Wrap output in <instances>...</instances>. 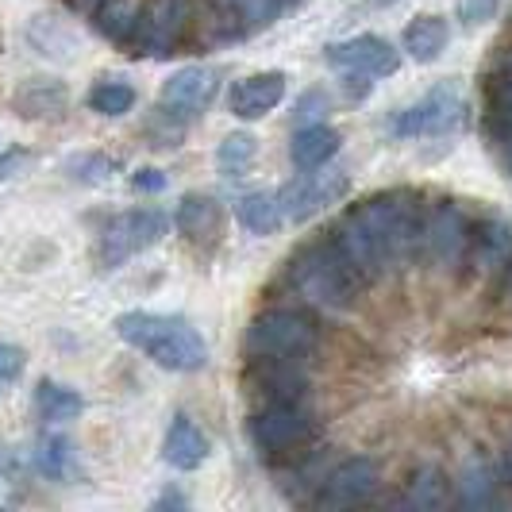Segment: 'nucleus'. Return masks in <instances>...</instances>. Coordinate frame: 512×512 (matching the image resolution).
Masks as SVG:
<instances>
[{
    "label": "nucleus",
    "mask_w": 512,
    "mask_h": 512,
    "mask_svg": "<svg viewBox=\"0 0 512 512\" xmlns=\"http://www.w3.org/2000/svg\"><path fill=\"white\" fill-rule=\"evenodd\" d=\"M282 285L289 289V297H297V305L312 308L320 316H347L366 293L362 278L347 266V258L339 255L328 231L320 239L301 243L285 258Z\"/></svg>",
    "instance_id": "f257e3e1"
},
{
    "label": "nucleus",
    "mask_w": 512,
    "mask_h": 512,
    "mask_svg": "<svg viewBox=\"0 0 512 512\" xmlns=\"http://www.w3.org/2000/svg\"><path fill=\"white\" fill-rule=\"evenodd\" d=\"M428 197L416 189H385L359 205V216L389 274H405L420 262V231H424Z\"/></svg>",
    "instance_id": "f03ea898"
},
{
    "label": "nucleus",
    "mask_w": 512,
    "mask_h": 512,
    "mask_svg": "<svg viewBox=\"0 0 512 512\" xmlns=\"http://www.w3.org/2000/svg\"><path fill=\"white\" fill-rule=\"evenodd\" d=\"M116 335L143 351L151 362H158L162 370H174V374H197L205 370L208 347L201 332L181 320V316H162V312H124L116 320Z\"/></svg>",
    "instance_id": "7ed1b4c3"
},
{
    "label": "nucleus",
    "mask_w": 512,
    "mask_h": 512,
    "mask_svg": "<svg viewBox=\"0 0 512 512\" xmlns=\"http://www.w3.org/2000/svg\"><path fill=\"white\" fill-rule=\"evenodd\" d=\"M324 351V328L305 305H270L255 312L243 335L247 359H297L316 362Z\"/></svg>",
    "instance_id": "20e7f679"
},
{
    "label": "nucleus",
    "mask_w": 512,
    "mask_h": 512,
    "mask_svg": "<svg viewBox=\"0 0 512 512\" xmlns=\"http://www.w3.org/2000/svg\"><path fill=\"white\" fill-rule=\"evenodd\" d=\"M320 436V416L312 401H274L255 405L247 416V439L262 459H293L308 455V447Z\"/></svg>",
    "instance_id": "39448f33"
},
{
    "label": "nucleus",
    "mask_w": 512,
    "mask_h": 512,
    "mask_svg": "<svg viewBox=\"0 0 512 512\" xmlns=\"http://www.w3.org/2000/svg\"><path fill=\"white\" fill-rule=\"evenodd\" d=\"M474 220L470 208L455 197H439L424 208V231H420V262L439 278L466 274L470 258V239H474Z\"/></svg>",
    "instance_id": "423d86ee"
},
{
    "label": "nucleus",
    "mask_w": 512,
    "mask_h": 512,
    "mask_svg": "<svg viewBox=\"0 0 512 512\" xmlns=\"http://www.w3.org/2000/svg\"><path fill=\"white\" fill-rule=\"evenodd\" d=\"M193 27V0H147L139 8L128 54L135 58H170L185 47Z\"/></svg>",
    "instance_id": "0eeeda50"
},
{
    "label": "nucleus",
    "mask_w": 512,
    "mask_h": 512,
    "mask_svg": "<svg viewBox=\"0 0 512 512\" xmlns=\"http://www.w3.org/2000/svg\"><path fill=\"white\" fill-rule=\"evenodd\" d=\"M166 235V216L158 208H131V212H120L112 216L101 228V239H97V262L104 270H116L124 266L131 255L139 251H151L154 243H162Z\"/></svg>",
    "instance_id": "6e6552de"
},
{
    "label": "nucleus",
    "mask_w": 512,
    "mask_h": 512,
    "mask_svg": "<svg viewBox=\"0 0 512 512\" xmlns=\"http://www.w3.org/2000/svg\"><path fill=\"white\" fill-rule=\"evenodd\" d=\"M243 389L255 405L274 401H312V362L297 359H247Z\"/></svg>",
    "instance_id": "1a4fd4ad"
},
{
    "label": "nucleus",
    "mask_w": 512,
    "mask_h": 512,
    "mask_svg": "<svg viewBox=\"0 0 512 512\" xmlns=\"http://www.w3.org/2000/svg\"><path fill=\"white\" fill-rule=\"evenodd\" d=\"M378 462L370 455H351V459L328 466L320 489L312 493V509H355V505H370L378 493Z\"/></svg>",
    "instance_id": "9d476101"
},
{
    "label": "nucleus",
    "mask_w": 512,
    "mask_h": 512,
    "mask_svg": "<svg viewBox=\"0 0 512 512\" xmlns=\"http://www.w3.org/2000/svg\"><path fill=\"white\" fill-rule=\"evenodd\" d=\"M347 189H351V178H347L343 170H324V166H316V170H301V178L285 181L282 189H278V205H282L285 220L305 224L316 212H324L328 205L343 201Z\"/></svg>",
    "instance_id": "9b49d317"
},
{
    "label": "nucleus",
    "mask_w": 512,
    "mask_h": 512,
    "mask_svg": "<svg viewBox=\"0 0 512 512\" xmlns=\"http://www.w3.org/2000/svg\"><path fill=\"white\" fill-rule=\"evenodd\" d=\"M462 93L455 85H436L424 101H416L412 108L397 112L393 120V135L397 139H428V135H447L462 124Z\"/></svg>",
    "instance_id": "f8f14e48"
},
{
    "label": "nucleus",
    "mask_w": 512,
    "mask_h": 512,
    "mask_svg": "<svg viewBox=\"0 0 512 512\" xmlns=\"http://www.w3.org/2000/svg\"><path fill=\"white\" fill-rule=\"evenodd\" d=\"M285 12V0H212V12L205 20V39L231 43L247 39L262 27H270Z\"/></svg>",
    "instance_id": "ddd939ff"
},
{
    "label": "nucleus",
    "mask_w": 512,
    "mask_h": 512,
    "mask_svg": "<svg viewBox=\"0 0 512 512\" xmlns=\"http://www.w3.org/2000/svg\"><path fill=\"white\" fill-rule=\"evenodd\" d=\"M512 266V220L501 212H486L474 220V239H470V258H466V274L497 282Z\"/></svg>",
    "instance_id": "4468645a"
},
{
    "label": "nucleus",
    "mask_w": 512,
    "mask_h": 512,
    "mask_svg": "<svg viewBox=\"0 0 512 512\" xmlns=\"http://www.w3.org/2000/svg\"><path fill=\"white\" fill-rule=\"evenodd\" d=\"M216 93H220V74L212 66H181L178 74H170L162 81L158 104L189 124V120H197L201 112L212 108Z\"/></svg>",
    "instance_id": "2eb2a0df"
},
{
    "label": "nucleus",
    "mask_w": 512,
    "mask_h": 512,
    "mask_svg": "<svg viewBox=\"0 0 512 512\" xmlns=\"http://www.w3.org/2000/svg\"><path fill=\"white\" fill-rule=\"evenodd\" d=\"M328 235H332V243L339 247V255L347 258V266L359 274L366 289H374L378 282L389 278L382 255H378V247H374V239H370L366 224H362L359 208H347V212L332 224Z\"/></svg>",
    "instance_id": "dca6fc26"
},
{
    "label": "nucleus",
    "mask_w": 512,
    "mask_h": 512,
    "mask_svg": "<svg viewBox=\"0 0 512 512\" xmlns=\"http://www.w3.org/2000/svg\"><path fill=\"white\" fill-rule=\"evenodd\" d=\"M324 62H332L335 70H359L370 77H393L401 70V51L382 39V35H355V39H343L332 43L324 51Z\"/></svg>",
    "instance_id": "f3484780"
},
{
    "label": "nucleus",
    "mask_w": 512,
    "mask_h": 512,
    "mask_svg": "<svg viewBox=\"0 0 512 512\" xmlns=\"http://www.w3.org/2000/svg\"><path fill=\"white\" fill-rule=\"evenodd\" d=\"M455 501L462 509H501L505 497H501V482H497V470L482 451H470L459 462V474H455Z\"/></svg>",
    "instance_id": "a211bd4d"
},
{
    "label": "nucleus",
    "mask_w": 512,
    "mask_h": 512,
    "mask_svg": "<svg viewBox=\"0 0 512 512\" xmlns=\"http://www.w3.org/2000/svg\"><path fill=\"white\" fill-rule=\"evenodd\" d=\"M285 101V74L282 70H262L243 81H235L231 89V112L239 120H262L266 112H274Z\"/></svg>",
    "instance_id": "6ab92c4d"
},
{
    "label": "nucleus",
    "mask_w": 512,
    "mask_h": 512,
    "mask_svg": "<svg viewBox=\"0 0 512 512\" xmlns=\"http://www.w3.org/2000/svg\"><path fill=\"white\" fill-rule=\"evenodd\" d=\"M12 104L24 120H58L70 108V89L58 77H31L16 89Z\"/></svg>",
    "instance_id": "aec40b11"
},
{
    "label": "nucleus",
    "mask_w": 512,
    "mask_h": 512,
    "mask_svg": "<svg viewBox=\"0 0 512 512\" xmlns=\"http://www.w3.org/2000/svg\"><path fill=\"white\" fill-rule=\"evenodd\" d=\"M162 459L174 470H197L208 459V436L189 420V416H174V424L166 428V443H162Z\"/></svg>",
    "instance_id": "412c9836"
},
{
    "label": "nucleus",
    "mask_w": 512,
    "mask_h": 512,
    "mask_svg": "<svg viewBox=\"0 0 512 512\" xmlns=\"http://www.w3.org/2000/svg\"><path fill=\"white\" fill-rule=\"evenodd\" d=\"M174 224H178V231L185 239L205 243L212 235H220V224H224L220 201L208 197V193H185L178 201V212H174Z\"/></svg>",
    "instance_id": "4be33fe9"
},
{
    "label": "nucleus",
    "mask_w": 512,
    "mask_h": 512,
    "mask_svg": "<svg viewBox=\"0 0 512 512\" xmlns=\"http://www.w3.org/2000/svg\"><path fill=\"white\" fill-rule=\"evenodd\" d=\"M343 143V135L328 124H305L297 128L293 143H289V158L297 170H316V166H328Z\"/></svg>",
    "instance_id": "5701e85b"
},
{
    "label": "nucleus",
    "mask_w": 512,
    "mask_h": 512,
    "mask_svg": "<svg viewBox=\"0 0 512 512\" xmlns=\"http://www.w3.org/2000/svg\"><path fill=\"white\" fill-rule=\"evenodd\" d=\"M31 409H35V420H43V424H70V420L81 416L85 401H81V393L70 389V385L43 378V382L35 385Z\"/></svg>",
    "instance_id": "b1692460"
},
{
    "label": "nucleus",
    "mask_w": 512,
    "mask_h": 512,
    "mask_svg": "<svg viewBox=\"0 0 512 512\" xmlns=\"http://www.w3.org/2000/svg\"><path fill=\"white\" fill-rule=\"evenodd\" d=\"M455 501V493H451V478L432 466V462H424L416 474L409 478V489H405V497H401V505L405 509H447Z\"/></svg>",
    "instance_id": "393cba45"
},
{
    "label": "nucleus",
    "mask_w": 512,
    "mask_h": 512,
    "mask_svg": "<svg viewBox=\"0 0 512 512\" xmlns=\"http://www.w3.org/2000/svg\"><path fill=\"white\" fill-rule=\"evenodd\" d=\"M31 462H35V470H39L43 478L66 482V478L74 474V462H77L74 443L62 436V432H51V424H47V432H39V439H35Z\"/></svg>",
    "instance_id": "a878e982"
},
{
    "label": "nucleus",
    "mask_w": 512,
    "mask_h": 512,
    "mask_svg": "<svg viewBox=\"0 0 512 512\" xmlns=\"http://www.w3.org/2000/svg\"><path fill=\"white\" fill-rule=\"evenodd\" d=\"M447 39H451V31H447V20L443 16H416L409 27H405V51L409 58H416L420 66H428V62H436L439 54L447 51Z\"/></svg>",
    "instance_id": "bb28decb"
},
{
    "label": "nucleus",
    "mask_w": 512,
    "mask_h": 512,
    "mask_svg": "<svg viewBox=\"0 0 512 512\" xmlns=\"http://www.w3.org/2000/svg\"><path fill=\"white\" fill-rule=\"evenodd\" d=\"M235 216L239 224L255 235H274V231L285 224V212L278 205V193H266V189H255V193H243L235 201Z\"/></svg>",
    "instance_id": "cd10ccee"
},
{
    "label": "nucleus",
    "mask_w": 512,
    "mask_h": 512,
    "mask_svg": "<svg viewBox=\"0 0 512 512\" xmlns=\"http://www.w3.org/2000/svg\"><path fill=\"white\" fill-rule=\"evenodd\" d=\"M89 20H93L101 39H108L112 47H124V51H128L131 35H135V20H139V8H135V0H104Z\"/></svg>",
    "instance_id": "c85d7f7f"
},
{
    "label": "nucleus",
    "mask_w": 512,
    "mask_h": 512,
    "mask_svg": "<svg viewBox=\"0 0 512 512\" xmlns=\"http://www.w3.org/2000/svg\"><path fill=\"white\" fill-rule=\"evenodd\" d=\"M135 89H131L124 77H101L93 89H89V108L101 112V116H124L135 108Z\"/></svg>",
    "instance_id": "c756f323"
},
{
    "label": "nucleus",
    "mask_w": 512,
    "mask_h": 512,
    "mask_svg": "<svg viewBox=\"0 0 512 512\" xmlns=\"http://www.w3.org/2000/svg\"><path fill=\"white\" fill-rule=\"evenodd\" d=\"M255 154H258L255 135L235 131V135H228V139L220 143V151H216V166H220V174H224V178H243V174L251 170Z\"/></svg>",
    "instance_id": "7c9ffc66"
},
{
    "label": "nucleus",
    "mask_w": 512,
    "mask_h": 512,
    "mask_svg": "<svg viewBox=\"0 0 512 512\" xmlns=\"http://www.w3.org/2000/svg\"><path fill=\"white\" fill-rule=\"evenodd\" d=\"M116 170H120V162L101 151H81L66 158V178L77 185H104Z\"/></svg>",
    "instance_id": "2f4dec72"
},
{
    "label": "nucleus",
    "mask_w": 512,
    "mask_h": 512,
    "mask_svg": "<svg viewBox=\"0 0 512 512\" xmlns=\"http://www.w3.org/2000/svg\"><path fill=\"white\" fill-rule=\"evenodd\" d=\"M143 131L151 135L154 147H178L181 135H185V120H178L174 112H166V108L158 104V108H154V116L143 124Z\"/></svg>",
    "instance_id": "473e14b6"
},
{
    "label": "nucleus",
    "mask_w": 512,
    "mask_h": 512,
    "mask_svg": "<svg viewBox=\"0 0 512 512\" xmlns=\"http://www.w3.org/2000/svg\"><path fill=\"white\" fill-rule=\"evenodd\" d=\"M482 131H486V143H489V151H493V158L501 162V170L512 178V128L501 124V120L482 116Z\"/></svg>",
    "instance_id": "72a5a7b5"
},
{
    "label": "nucleus",
    "mask_w": 512,
    "mask_h": 512,
    "mask_svg": "<svg viewBox=\"0 0 512 512\" xmlns=\"http://www.w3.org/2000/svg\"><path fill=\"white\" fill-rule=\"evenodd\" d=\"M486 116L512 128V81H486Z\"/></svg>",
    "instance_id": "f704fd0d"
},
{
    "label": "nucleus",
    "mask_w": 512,
    "mask_h": 512,
    "mask_svg": "<svg viewBox=\"0 0 512 512\" xmlns=\"http://www.w3.org/2000/svg\"><path fill=\"white\" fill-rule=\"evenodd\" d=\"M328 108H332V101H328L324 89H308L305 97H297V104H293V124H297V128L320 124V116H324Z\"/></svg>",
    "instance_id": "c9c22d12"
},
{
    "label": "nucleus",
    "mask_w": 512,
    "mask_h": 512,
    "mask_svg": "<svg viewBox=\"0 0 512 512\" xmlns=\"http://www.w3.org/2000/svg\"><path fill=\"white\" fill-rule=\"evenodd\" d=\"M24 366H27L24 347H16V343H0V397H4L12 385L20 382Z\"/></svg>",
    "instance_id": "e433bc0d"
},
{
    "label": "nucleus",
    "mask_w": 512,
    "mask_h": 512,
    "mask_svg": "<svg viewBox=\"0 0 512 512\" xmlns=\"http://www.w3.org/2000/svg\"><path fill=\"white\" fill-rule=\"evenodd\" d=\"M27 162H31V154H27L24 147H8V151H0V181L16 178Z\"/></svg>",
    "instance_id": "4c0bfd02"
},
{
    "label": "nucleus",
    "mask_w": 512,
    "mask_h": 512,
    "mask_svg": "<svg viewBox=\"0 0 512 512\" xmlns=\"http://www.w3.org/2000/svg\"><path fill=\"white\" fill-rule=\"evenodd\" d=\"M493 12H497V0H466V4H462V24L466 27L482 24Z\"/></svg>",
    "instance_id": "58836bf2"
},
{
    "label": "nucleus",
    "mask_w": 512,
    "mask_h": 512,
    "mask_svg": "<svg viewBox=\"0 0 512 512\" xmlns=\"http://www.w3.org/2000/svg\"><path fill=\"white\" fill-rule=\"evenodd\" d=\"M131 189H135V193H162V189H166V178H162V170H135Z\"/></svg>",
    "instance_id": "ea45409f"
},
{
    "label": "nucleus",
    "mask_w": 512,
    "mask_h": 512,
    "mask_svg": "<svg viewBox=\"0 0 512 512\" xmlns=\"http://www.w3.org/2000/svg\"><path fill=\"white\" fill-rule=\"evenodd\" d=\"M343 89L351 101H362L370 97V74H359V70H343Z\"/></svg>",
    "instance_id": "a19ab883"
},
{
    "label": "nucleus",
    "mask_w": 512,
    "mask_h": 512,
    "mask_svg": "<svg viewBox=\"0 0 512 512\" xmlns=\"http://www.w3.org/2000/svg\"><path fill=\"white\" fill-rule=\"evenodd\" d=\"M16 470H20V459H16V447L0 443V478H8V474H16Z\"/></svg>",
    "instance_id": "79ce46f5"
},
{
    "label": "nucleus",
    "mask_w": 512,
    "mask_h": 512,
    "mask_svg": "<svg viewBox=\"0 0 512 512\" xmlns=\"http://www.w3.org/2000/svg\"><path fill=\"white\" fill-rule=\"evenodd\" d=\"M66 4H70V12H77V16H93L104 0H66Z\"/></svg>",
    "instance_id": "37998d69"
},
{
    "label": "nucleus",
    "mask_w": 512,
    "mask_h": 512,
    "mask_svg": "<svg viewBox=\"0 0 512 512\" xmlns=\"http://www.w3.org/2000/svg\"><path fill=\"white\" fill-rule=\"evenodd\" d=\"M497 297H501L505 305H512V266L497 278Z\"/></svg>",
    "instance_id": "c03bdc74"
},
{
    "label": "nucleus",
    "mask_w": 512,
    "mask_h": 512,
    "mask_svg": "<svg viewBox=\"0 0 512 512\" xmlns=\"http://www.w3.org/2000/svg\"><path fill=\"white\" fill-rule=\"evenodd\" d=\"M501 470H505V482L512 486V439L501 447Z\"/></svg>",
    "instance_id": "a18cd8bd"
},
{
    "label": "nucleus",
    "mask_w": 512,
    "mask_h": 512,
    "mask_svg": "<svg viewBox=\"0 0 512 512\" xmlns=\"http://www.w3.org/2000/svg\"><path fill=\"white\" fill-rule=\"evenodd\" d=\"M374 4H378V8H385V4H397V0H374Z\"/></svg>",
    "instance_id": "49530a36"
}]
</instances>
